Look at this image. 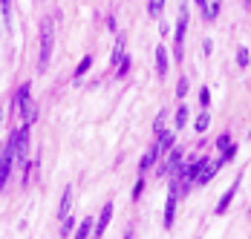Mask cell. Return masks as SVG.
I'll use <instances>...</instances> for the list:
<instances>
[{"instance_id":"obj_22","label":"cell","mask_w":251,"mask_h":239,"mask_svg":"<svg viewBox=\"0 0 251 239\" xmlns=\"http://www.w3.org/2000/svg\"><path fill=\"white\" fill-rule=\"evenodd\" d=\"M200 101H202V107L208 110V104H211V93H208V90H202V93H200Z\"/></svg>"},{"instance_id":"obj_9","label":"cell","mask_w":251,"mask_h":239,"mask_svg":"<svg viewBox=\"0 0 251 239\" xmlns=\"http://www.w3.org/2000/svg\"><path fill=\"white\" fill-rule=\"evenodd\" d=\"M70 205H73V188L67 185V188H64V196H61V208H58V219L70 216Z\"/></svg>"},{"instance_id":"obj_17","label":"cell","mask_w":251,"mask_h":239,"mask_svg":"<svg viewBox=\"0 0 251 239\" xmlns=\"http://www.w3.org/2000/svg\"><path fill=\"white\" fill-rule=\"evenodd\" d=\"M90 234H93V219H84V222H81V228L75 231V237L84 239V237H90Z\"/></svg>"},{"instance_id":"obj_20","label":"cell","mask_w":251,"mask_h":239,"mask_svg":"<svg viewBox=\"0 0 251 239\" xmlns=\"http://www.w3.org/2000/svg\"><path fill=\"white\" fill-rule=\"evenodd\" d=\"M249 61H251L249 49H237V64H240V67H249Z\"/></svg>"},{"instance_id":"obj_8","label":"cell","mask_w":251,"mask_h":239,"mask_svg":"<svg viewBox=\"0 0 251 239\" xmlns=\"http://www.w3.org/2000/svg\"><path fill=\"white\" fill-rule=\"evenodd\" d=\"M29 93H32V87H29V84H24V87L18 90V96H15V104H18V113H24L26 107L32 104V98H29Z\"/></svg>"},{"instance_id":"obj_11","label":"cell","mask_w":251,"mask_h":239,"mask_svg":"<svg viewBox=\"0 0 251 239\" xmlns=\"http://www.w3.org/2000/svg\"><path fill=\"white\" fill-rule=\"evenodd\" d=\"M162 153H159V147H151L148 153H145V159H142V165H139V173H145V170H151L153 167V162L159 159Z\"/></svg>"},{"instance_id":"obj_19","label":"cell","mask_w":251,"mask_h":239,"mask_svg":"<svg viewBox=\"0 0 251 239\" xmlns=\"http://www.w3.org/2000/svg\"><path fill=\"white\" fill-rule=\"evenodd\" d=\"M185 121H188V107L182 104V107L176 110V127H185Z\"/></svg>"},{"instance_id":"obj_5","label":"cell","mask_w":251,"mask_h":239,"mask_svg":"<svg viewBox=\"0 0 251 239\" xmlns=\"http://www.w3.org/2000/svg\"><path fill=\"white\" fill-rule=\"evenodd\" d=\"M176 199H179V188L171 182V193H168V205H165V228H174L176 219Z\"/></svg>"},{"instance_id":"obj_10","label":"cell","mask_w":251,"mask_h":239,"mask_svg":"<svg viewBox=\"0 0 251 239\" xmlns=\"http://www.w3.org/2000/svg\"><path fill=\"white\" fill-rule=\"evenodd\" d=\"M156 72L162 78L168 75V52H165V47H156Z\"/></svg>"},{"instance_id":"obj_14","label":"cell","mask_w":251,"mask_h":239,"mask_svg":"<svg viewBox=\"0 0 251 239\" xmlns=\"http://www.w3.org/2000/svg\"><path fill=\"white\" fill-rule=\"evenodd\" d=\"M208 124H211V116H208V110H202L200 119H197V127H194V130H197V133H205V130H208Z\"/></svg>"},{"instance_id":"obj_26","label":"cell","mask_w":251,"mask_h":239,"mask_svg":"<svg viewBox=\"0 0 251 239\" xmlns=\"http://www.w3.org/2000/svg\"><path fill=\"white\" fill-rule=\"evenodd\" d=\"M0 121H3V113H0Z\"/></svg>"},{"instance_id":"obj_23","label":"cell","mask_w":251,"mask_h":239,"mask_svg":"<svg viewBox=\"0 0 251 239\" xmlns=\"http://www.w3.org/2000/svg\"><path fill=\"white\" fill-rule=\"evenodd\" d=\"M142 191H145V182L139 179V182H136V188H133V199H139V196H142Z\"/></svg>"},{"instance_id":"obj_16","label":"cell","mask_w":251,"mask_h":239,"mask_svg":"<svg viewBox=\"0 0 251 239\" xmlns=\"http://www.w3.org/2000/svg\"><path fill=\"white\" fill-rule=\"evenodd\" d=\"M0 15H3L6 26L12 24V0H0Z\"/></svg>"},{"instance_id":"obj_21","label":"cell","mask_w":251,"mask_h":239,"mask_svg":"<svg viewBox=\"0 0 251 239\" xmlns=\"http://www.w3.org/2000/svg\"><path fill=\"white\" fill-rule=\"evenodd\" d=\"M176 96H179V98H185V96H188V81H185V78L179 81V87H176Z\"/></svg>"},{"instance_id":"obj_3","label":"cell","mask_w":251,"mask_h":239,"mask_svg":"<svg viewBox=\"0 0 251 239\" xmlns=\"http://www.w3.org/2000/svg\"><path fill=\"white\" fill-rule=\"evenodd\" d=\"M185 32H188V12H185V6H182V15H179V21H176V35H174V61H182V44H185Z\"/></svg>"},{"instance_id":"obj_12","label":"cell","mask_w":251,"mask_h":239,"mask_svg":"<svg viewBox=\"0 0 251 239\" xmlns=\"http://www.w3.org/2000/svg\"><path fill=\"white\" fill-rule=\"evenodd\" d=\"M217 15H220V0H208L202 6V18L205 21H217Z\"/></svg>"},{"instance_id":"obj_4","label":"cell","mask_w":251,"mask_h":239,"mask_svg":"<svg viewBox=\"0 0 251 239\" xmlns=\"http://www.w3.org/2000/svg\"><path fill=\"white\" fill-rule=\"evenodd\" d=\"M168 153H171V156H168V159H165V165L159 167V176H174L176 170H179V165H182V159H185V153H182V150H176V147H171Z\"/></svg>"},{"instance_id":"obj_1","label":"cell","mask_w":251,"mask_h":239,"mask_svg":"<svg viewBox=\"0 0 251 239\" xmlns=\"http://www.w3.org/2000/svg\"><path fill=\"white\" fill-rule=\"evenodd\" d=\"M52 58V24L44 21L41 26V55H38V70H47Z\"/></svg>"},{"instance_id":"obj_6","label":"cell","mask_w":251,"mask_h":239,"mask_svg":"<svg viewBox=\"0 0 251 239\" xmlns=\"http://www.w3.org/2000/svg\"><path fill=\"white\" fill-rule=\"evenodd\" d=\"M110 219H113V202H107V205L101 208V216H99V222H96V228H93V234H96V237H101V234L107 231Z\"/></svg>"},{"instance_id":"obj_18","label":"cell","mask_w":251,"mask_h":239,"mask_svg":"<svg viewBox=\"0 0 251 239\" xmlns=\"http://www.w3.org/2000/svg\"><path fill=\"white\" fill-rule=\"evenodd\" d=\"M90 67H93V55H87V58H84V61H81V64L75 67V78H81V75L90 70Z\"/></svg>"},{"instance_id":"obj_24","label":"cell","mask_w":251,"mask_h":239,"mask_svg":"<svg viewBox=\"0 0 251 239\" xmlns=\"http://www.w3.org/2000/svg\"><path fill=\"white\" fill-rule=\"evenodd\" d=\"M228 144H231V136H220V142H217V147H220V150H226Z\"/></svg>"},{"instance_id":"obj_27","label":"cell","mask_w":251,"mask_h":239,"mask_svg":"<svg viewBox=\"0 0 251 239\" xmlns=\"http://www.w3.org/2000/svg\"><path fill=\"white\" fill-rule=\"evenodd\" d=\"M182 3H185V0H182Z\"/></svg>"},{"instance_id":"obj_13","label":"cell","mask_w":251,"mask_h":239,"mask_svg":"<svg viewBox=\"0 0 251 239\" xmlns=\"http://www.w3.org/2000/svg\"><path fill=\"white\" fill-rule=\"evenodd\" d=\"M156 147H159V153H168V150L174 147V133L162 130V133H159V144H156Z\"/></svg>"},{"instance_id":"obj_7","label":"cell","mask_w":251,"mask_h":239,"mask_svg":"<svg viewBox=\"0 0 251 239\" xmlns=\"http://www.w3.org/2000/svg\"><path fill=\"white\" fill-rule=\"evenodd\" d=\"M237 191H240V179H237L226 193H223V199H220V205H217V214H226L228 205H231V202H234V196H237Z\"/></svg>"},{"instance_id":"obj_25","label":"cell","mask_w":251,"mask_h":239,"mask_svg":"<svg viewBox=\"0 0 251 239\" xmlns=\"http://www.w3.org/2000/svg\"><path fill=\"white\" fill-rule=\"evenodd\" d=\"M197 3H200V9H202V6H205V3H208V0H197Z\"/></svg>"},{"instance_id":"obj_15","label":"cell","mask_w":251,"mask_h":239,"mask_svg":"<svg viewBox=\"0 0 251 239\" xmlns=\"http://www.w3.org/2000/svg\"><path fill=\"white\" fill-rule=\"evenodd\" d=\"M162 9H165V0H151V3H148V15H151V18H159Z\"/></svg>"},{"instance_id":"obj_2","label":"cell","mask_w":251,"mask_h":239,"mask_svg":"<svg viewBox=\"0 0 251 239\" xmlns=\"http://www.w3.org/2000/svg\"><path fill=\"white\" fill-rule=\"evenodd\" d=\"M12 162H15V144H12V139H9V142H6V147L0 150V191H3V188H6V182H9Z\"/></svg>"}]
</instances>
